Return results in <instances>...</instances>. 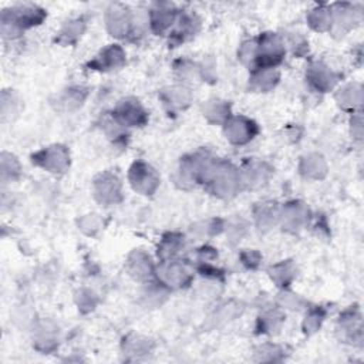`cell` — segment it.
<instances>
[{
    "label": "cell",
    "instance_id": "36",
    "mask_svg": "<svg viewBox=\"0 0 364 364\" xmlns=\"http://www.w3.org/2000/svg\"><path fill=\"white\" fill-rule=\"evenodd\" d=\"M175 73H176V77L185 82H193V81H198L202 78L200 65L193 61H189V60L176 61Z\"/></svg>",
    "mask_w": 364,
    "mask_h": 364
},
{
    "label": "cell",
    "instance_id": "38",
    "mask_svg": "<svg viewBox=\"0 0 364 364\" xmlns=\"http://www.w3.org/2000/svg\"><path fill=\"white\" fill-rule=\"evenodd\" d=\"M326 314H327L326 309H323V307H320V306L311 307V309L307 311V314H306V317H304V320H303V324H301L303 331H304L306 334H313V333H316V331L321 327V324H323V321H324V318H326Z\"/></svg>",
    "mask_w": 364,
    "mask_h": 364
},
{
    "label": "cell",
    "instance_id": "21",
    "mask_svg": "<svg viewBox=\"0 0 364 364\" xmlns=\"http://www.w3.org/2000/svg\"><path fill=\"white\" fill-rule=\"evenodd\" d=\"M253 218L257 230L264 233L279 223L280 206L272 200L256 203V206L253 208Z\"/></svg>",
    "mask_w": 364,
    "mask_h": 364
},
{
    "label": "cell",
    "instance_id": "7",
    "mask_svg": "<svg viewBox=\"0 0 364 364\" xmlns=\"http://www.w3.org/2000/svg\"><path fill=\"white\" fill-rule=\"evenodd\" d=\"M92 195L102 206L117 205L122 200V183L114 172H101L92 181Z\"/></svg>",
    "mask_w": 364,
    "mask_h": 364
},
{
    "label": "cell",
    "instance_id": "35",
    "mask_svg": "<svg viewBox=\"0 0 364 364\" xmlns=\"http://www.w3.org/2000/svg\"><path fill=\"white\" fill-rule=\"evenodd\" d=\"M21 173V165L16 155L3 151L0 155V175L1 182L9 183L11 181H16Z\"/></svg>",
    "mask_w": 364,
    "mask_h": 364
},
{
    "label": "cell",
    "instance_id": "25",
    "mask_svg": "<svg viewBox=\"0 0 364 364\" xmlns=\"http://www.w3.org/2000/svg\"><path fill=\"white\" fill-rule=\"evenodd\" d=\"M327 169L328 166L324 156L317 152L304 155L299 164V172L306 179L320 181L327 175Z\"/></svg>",
    "mask_w": 364,
    "mask_h": 364
},
{
    "label": "cell",
    "instance_id": "45",
    "mask_svg": "<svg viewBox=\"0 0 364 364\" xmlns=\"http://www.w3.org/2000/svg\"><path fill=\"white\" fill-rule=\"evenodd\" d=\"M277 303L280 307H287V309H291V310H296V309H300L303 306V299L286 289H283L280 293H279V297H277Z\"/></svg>",
    "mask_w": 364,
    "mask_h": 364
},
{
    "label": "cell",
    "instance_id": "10",
    "mask_svg": "<svg viewBox=\"0 0 364 364\" xmlns=\"http://www.w3.org/2000/svg\"><path fill=\"white\" fill-rule=\"evenodd\" d=\"M223 134L230 144L245 145L259 134V127L245 115H230L223 122Z\"/></svg>",
    "mask_w": 364,
    "mask_h": 364
},
{
    "label": "cell",
    "instance_id": "33",
    "mask_svg": "<svg viewBox=\"0 0 364 364\" xmlns=\"http://www.w3.org/2000/svg\"><path fill=\"white\" fill-rule=\"evenodd\" d=\"M283 321H284V314L279 307L266 310L257 317V321H256L257 334H274L279 331Z\"/></svg>",
    "mask_w": 364,
    "mask_h": 364
},
{
    "label": "cell",
    "instance_id": "17",
    "mask_svg": "<svg viewBox=\"0 0 364 364\" xmlns=\"http://www.w3.org/2000/svg\"><path fill=\"white\" fill-rule=\"evenodd\" d=\"M337 331L340 338L347 343H360L363 340V320L357 306H351L340 314Z\"/></svg>",
    "mask_w": 364,
    "mask_h": 364
},
{
    "label": "cell",
    "instance_id": "42",
    "mask_svg": "<svg viewBox=\"0 0 364 364\" xmlns=\"http://www.w3.org/2000/svg\"><path fill=\"white\" fill-rule=\"evenodd\" d=\"M97 301H98V299H97L95 293L88 289H81L75 294V303H77L80 311H82V313H88L91 310H94V307L97 306Z\"/></svg>",
    "mask_w": 364,
    "mask_h": 364
},
{
    "label": "cell",
    "instance_id": "47",
    "mask_svg": "<svg viewBox=\"0 0 364 364\" xmlns=\"http://www.w3.org/2000/svg\"><path fill=\"white\" fill-rule=\"evenodd\" d=\"M350 125H351V135L354 139H361L363 138V117L360 112H354L351 119H350Z\"/></svg>",
    "mask_w": 364,
    "mask_h": 364
},
{
    "label": "cell",
    "instance_id": "46",
    "mask_svg": "<svg viewBox=\"0 0 364 364\" xmlns=\"http://www.w3.org/2000/svg\"><path fill=\"white\" fill-rule=\"evenodd\" d=\"M240 260L247 269H256L262 262V255L257 250H245L240 253Z\"/></svg>",
    "mask_w": 364,
    "mask_h": 364
},
{
    "label": "cell",
    "instance_id": "15",
    "mask_svg": "<svg viewBox=\"0 0 364 364\" xmlns=\"http://www.w3.org/2000/svg\"><path fill=\"white\" fill-rule=\"evenodd\" d=\"M179 13L181 11L171 3H156L148 14V23L152 33L162 36L166 31L172 30Z\"/></svg>",
    "mask_w": 364,
    "mask_h": 364
},
{
    "label": "cell",
    "instance_id": "12",
    "mask_svg": "<svg viewBox=\"0 0 364 364\" xmlns=\"http://www.w3.org/2000/svg\"><path fill=\"white\" fill-rule=\"evenodd\" d=\"M111 114L124 128L144 127L148 122V112L136 98L118 101Z\"/></svg>",
    "mask_w": 364,
    "mask_h": 364
},
{
    "label": "cell",
    "instance_id": "5",
    "mask_svg": "<svg viewBox=\"0 0 364 364\" xmlns=\"http://www.w3.org/2000/svg\"><path fill=\"white\" fill-rule=\"evenodd\" d=\"M33 165L51 172L64 173L70 166V151L61 144H54L41 148L31 155Z\"/></svg>",
    "mask_w": 364,
    "mask_h": 364
},
{
    "label": "cell",
    "instance_id": "40",
    "mask_svg": "<svg viewBox=\"0 0 364 364\" xmlns=\"http://www.w3.org/2000/svg\"><path fill=\"white\" fill-rule=\"evenodd\" d=\"M18 98L13 90H3L1 92V119L6 121L16 114Z\"/></svg>",
    "mask_w": 364,
    "mask_h": 364
},
{
    "label": "cell",
    "instance_id": "26",
    "mask_svg": "<svg viewBox=\"0 0 364 364\" xmlns=\"http://www.w3.org/2000/svg\"><path fill=\"white\" fill-rule=\"evenodd\" d=\"M85 28H87V17L85 16H78V17L70 18L58 30V33L55 36V43H58L61 46H73L81 38Z\"/></svg>",
    "mask_w": 364,
    "mask_h": 364
},
{
    "label": "cell",
    "instance_id": "28",
    "mask_svg": "<svg viewBox=\"0 0 364 364\" xmlns=\"http://www.w3.org/2000/svg\"><path fill=\"white\" fill-rule=\"evenodd\" d=\"M183 247H185V237H183V235L176 233V232L165 233L162 236V239H161V242L158 245V250H156L159 262L176 259L178 255L183 250Z\"/></svg>",
    "mask_w": 364,
    "mask_h": 364
},
{
    "label": "cell",
    "instance_id": "44",
    "mask_svg": "<svg viewBox=\"0 0 364 364\" xmlns=\"http://www.w3.org/2000/svg\"><path fill=\"white\" fill-rule=\"evenodd\" d=\"M283 350L274 344H263L256 350V360L257 361H277L282 357Z\"/></svg>",
    "mask_w": 364,
    "mask_h": 364
},
{
    "label": "cell",
    "instance_id": "2",
    "mask_svg": "<svg viewBox=\"0 0 364 364\" xmlns=\"http://www.w3.org/2000/svg\"><path fill=\"white\" fill-rule=\"evenodd\" d=\"M46 17V10L36 4H17L3 9L0 14L1 36L7 40H14L20 37L24 30L41 24Z\"/></svg>",
    "mask_w": 364,
    "mask_h": 364
},
{
    "label": "cell",
    "instance_id": "6",
    "mask_svg": "<svg viewBox=\"0 0 364 364\" xmlns=\"http://www.w3.org/2000/svg\"><path fill=\"white\" fill-rule=\"evenodd\" d=\"M128 182L131 188L144 196H151L159 188L161 179L158 172L144 161H135L128 171Z\"/></svg>",
    "mask_w": 364,
    "mask_h": 364
},
{
    "label": "cell",
    "instance_id": "22",
    "mask_svg": "<svg viewBox=\"0 0 364 364\" xmlns=\"http://www.w3.org/2000/svg\"><path fill=\"white\" fill-rule=\"evenodd\" d=\"M34 347L43 353H48L57 347V327L50 320L37 321L33 328Z\"/></svg>",
    "mask_w": 364,
    "mask_h": 364
},
{
    "label": "cell",
    "instance_id": "29",
    "mask_svg": "<svg viewBox=\"0 0 364 364\" xmlns=\"http://www.w3.org/2000/svg\"><path fill=\"white\" fill-rule=\"evenodd\" d=\"M154 348V341L142 337L139 334H128L127 337H124L122 340V351L127 357L129 358H141L146 354H149Z\"/></svg>",
    "mask_w": 364,
    "mask_h": 364
},
{
    "label": "cell",
    "instance_id": "20",
    "mask_svg": "<svg viewBox=\"0 0 364 364\" xmlns=\"http://www.w3.org/2000/svg\"><path fill=\"white\" fill-rule=\"evenodd\" d=\"M239 171H240L242 186H247V188H256V186L264 185L272 175V168L266 162H260V161H247L245 162L243 168Z\"/></svg>",
    "mask_w": 364,
    "mask_h": 364
},
{
    "label": "cell",
    "instance_id": "24",
    "mask_svg": "<svg viewBox=\"0 0 364 364\" xmlns=\"http://www.w3.org/2000/svg\"><path fill=\"white\" fill-rule=\"evenodd\" d=\"M159 100L168 109H185L192 101V92L185 85H173L161 90Z\"/></svg>",
    "mask_w": 364,
    "mask_h": 364
},
{
    "label": "cell",
    "instance_id": "34",
    "mask_svg": "<svg viewBox=\"0 0 364 364\" xmlns=\"http://www.w3.org/2000/svg\"><path fill=\"white\" fill-rule=\"evenodd\" d=\"M87 97H88V88L87 87L73 85V87H68L63 92V95L60 98V102L64 107V109L74 111V109H78L84 104Z\"/></svg>",
    "mask_w": 364,
    "mask_h": 364
},
{
    "label": "cell",
    "instance_id": "37",
    "mask_svg": "<svg viewBox=\"0 0 364 364\" xmlns=\"http://www.w3.org/2000/svg\"><path fill=\"white\" fill-rule=\"evenodd\" d=\"M225 229V222L219 218L213 219H206L202 222H198L191 228V232L199 237H208V236H215L219 235Z\"/></svg>",
    "mask_w": 364,
    "mask_h": 364
},
{
    "label": "cell",
    "instance_id": "32",
    "mask_svg": "<svg viewBox=\"0 0 364 364\" xmlns=\"http://www.w3.org/2000/svg\"><path fill=\"white\" fill-rule=\"evenodd\" d=\"M203 117L210 122V124H222L232 115L230 114V104L228 101L213 98L209 100L203 104L202 107Z\"/></svg>",
    "mask_w": 364,
    "mask_h": 364
},
{
    "label": "cell",
    "instance_id": "19",
    "mask_svg": "<svg viewBox=\"0 0 364 364\" xmlns=\"http://www.w3.org/2000/svg\"><path fill=\"white\" fill-rule=\"evenodd\" d=\"M200 28V20L195 13H179L173 28L169 33L172 44H181L193 37Z\"/></svg>",
    "mask_w": 364,
    "mask_h": 364
},
{
    "label": "cell",
    "instance_id": "43",
    "mask_svg": "<svg viewBox=\"0 0 364 364\" xmlns=\"http://www.w3.org/2000/svg\"><path fill=\"white\" fill-rule=\"evenodd\" d=\"M256 54H257V43H256V40H246V41H243L240 44L239 50H237V58L243 64H246V65L255 64Z\"/></svg>",
    "mask_w": 364,
    "mask_h": 364
},
{
    "label": "cell",
    "instance_id": "27",
    "mask_svg": "<svg viewBox=\"0 0 364 364\" xmlns=\"http://www.w3.org/2000/svg\"><path fill=\"white\" fill-rule=\"evenodd\" d=\"M334 100H336V102L340 108L354 112L363 104V87H361V84L350 82V84H346V85L340 87L334 94Z\"/></svg>",
    "mask_w": 364,
    "mask_h": 364
},
{
    "label": "cell",
    "instance_id": "39",
    "mask_svg": "<svg viewBox=\"0 0 364 364\" xmlns=\"http://www.w3.org/2000/svg\"><path fill=\"white\" fill-rule=\"evenodd\" d=\"M102 228V220L95 213H87L80 218L78 229L87 236H95Z\"/></svg>",
    "mask_w": 364,
    "mask_h": 364
},
{
    "label": "cell",
    "instance_id": "3",
    "mask_svg": "<svg viewBox=\"0 0 364 364\" xmlns=\"http://www.w3.org/2000/svg\"><path fill=\"white\" fill-rule=\"evenodd\" d=\"M257 43V54L255 60V68L276 67L286 55V47L283 38L277 33H262Z\"/></svg>",
    "mask_w": 364,
    "mask_h": 364
},
{
    "label": "cell",
    "instance_id": "30",
    "mask_svg": "<svg viewBox=\"0 0 364 364\" xmlns=\"http://www.w3.org/2000/svg\"><path fill=\"white\" fill-rule=\"evenodd\" d=\"M267 274L276 286L287 289L297 274V267L291 260H282L267 269Z\"/></svg>",
    "mask_w": 364,
    "mask_h": 364
},
{
    "label": "cell",
    "instance_id": "23",
    "mask_svg": "<svg viewBox=\"0 0 364 364\" xmlns=\"http://www.w3.org/2000/svg\"><path fill=\"white\" fill-rule=\"evenodd\" d=\"M279 80H280V71L276 67L253 68L249 77V87L253 91L269 92L277 85Z\"/></svg>",
    "mask_w": 364,
    "mask_h": 364
},
{
    "label": "cell",
    "instance_id": "13",
    "mask_svg": "<svg viewBox=\"0 0 364 364\" xmlns=\"http://www.w3.org/2000/svg\"><path fill=\"white\" fill-rule=\"evenodd\" d=\"M310 216V209L306 203L300 200H290L280 206L279 223L282 225L283 230L296 233L309 223Z\"/></svg>",
    "mask_w": 364,
    "mask_h": 364
},
{
    "label": "cell",
    "instance_id": "41",
    "mask_svg": "<svg viewBox=\"0 0 364 364\" xmlns=\"http://www.w3.org/2000/svg\"><path fill=\"white\" fill-rule=\"evenodd\" d=\"M240 304L235 303V301H229L225 303L222 306H219V309H216V311L213 313V316L210 318L215 320V323H226L232 318H235L237 314H240Z\"/></svg>",
    "mask_w": 364,
    "mask_h": 364
},
{
    "label": "cell",
    "instance_id": "14",
    "mask_svg": "<svg viewBox=\"0 0 364 364\" xmlns=\"http://www.w3.org/2000/svg\"><path fill=\"white\" fill-rule=\"evenodd\" d=\"M341 75L331 70L323 61H313L309 64L306 70V80L307 84L318 92H328L331 91L336 84L340 81Z\"/></svg>",
    "mask_w": 364,
    "mask_h": 364
},
{
    "label": "cell",
    "instance_id": "9",
    "mask_svg": "<svg viewBox=\"0 0 364 364\" xmlns=\"http://www.w3.org/2000/svg\"><path fill=\"white\" fill-rule=\"evenodd\" d=\"M105 27L115 38H125L134 31V16L128 6L112 3L105 10Z\"/></svg>",
    "mask_w": 364,
    "mask_h": 364
},
{
    "label": "cell",
    "instance_id": "18",
    "mask_svg": "<svg viewBox=\"0 0 364 364\" xmlns=\"http://www.w3.org/2000/svg\"><path fill=\"white\" fill-rule=\"evenodd\" d=\"M155 267L149 255L141 249L132 250L125 262L128 274L138 282H151L155 277Z\"/></svg>",
    "mask_w": 364,
    "mask_h": 364
},
{
    "label": "cell",
    "instance_id": "31",
    "mask_svg": "<svg viewBox=\"0 0 364 364\" xmlns=\"http://www.w3.org/2000/svg\"><path fill=\"white\" fill-rule=\"evenodd\" d=\"M309 27L318 33L330 31L331 27V9L328 4H317L306 14Z\"/></svg>",
    "mask_w": 364,
    "mask_h": 364
},
{
    "label": "cell",
    "instance_id": "4",
    "mask_svg": "<svg viewBox=\"0 0 364 364\" xmlns=\"http://www.w3.org/2000/svg\"><path fill=\"white\" fill-rule=\"evenodd\" d=\"M155 277L166 289H182L192 282V272L182 260L172 259L159 262L155 267Z\"/></svg>",
    "mask_w": 364,
    "mask_h": 364
},
{
    "label": "cell",
    "instance_id": "11",
    "mask_svg": "<svg viewBox=\"0 0 364 364\" xmlns=\"http://www.w3.org/2000/svg\"><path fill=\"white\" fill-rule=\"evenodd\" d=\"M209 156L210 155L203 151L183 156L179 162V168L176 172V182L182 188H192L200 183L203 168Z\"/></svg>",
    "mask_w": 364,
    "mask_h": 364
},
{
    "label": "cell",
    "instance_id": "16",
    "mask_svg": "<svg viewBox=\"0 0 364 364\" xmlns=\"http://www.w3.org/2000/svg\"><path fill=\"white\" fill-rule=\"evenodd\" d=\"M127 61V54L119 44H108L104 47L91 61H88V67L95 71L109 73L119 70Z\"/></svg>",
    "mask_w": 364,
    "mask_h": 364
},
{
    "label": "cell",
    "instance_id": "1",
    "mask_svg": "<svg viewBox=\"0 0 364 364\" xmlns=\"http://www.w3.org/2000/svg\"><path fill=\"white\" fill-rule=\"evenodd\" d=\"M200 185L218 198L230 199L242 188L240 171L229 161L209 156L203 168Z\"/></svg>",
    "mask_w": 364,
    "mask_h": 364
},
{
    "label": "cell",
    "instance_id": "8",
    "mask_svg": "<svg viewBox=\"0 0 364 364\" xmlns=\"http://www.w3.org/2000/svg\"><path fill=\"white\" fill-rule=\"evenodd\" d=\"M331 9V27L330 34L337 38L344 37L361 20V9L351 3H334Z\"/></svg>",
    "mask_w": 364,
    "mask_h": 364
}]
</instances>
